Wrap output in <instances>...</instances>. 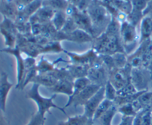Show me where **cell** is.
Masks as SVG:
<instances>
[{
	"label": "cell",
	"mask_w": 152,
	"mask_h": 125,
	"mask_svg": "<svg viewBox=\"0 0 152 125\" xmlns=\"http://www.w3.org/2000/svg\"><path fill=\"white\" fill-rule=\"evenodd\" d=\"M100 87H102L91 83L88 86H87L83 91H81L78 95H77L75 97L73 98L71 102L66 103L64 108L65 109L70 106H74L75 108L80 106H84L85 104L99 90Z\"/></svg>",
	"instance_id": "11"
},
{
	"label": "cell",
	"mask_w": 152,
	"mask_h": 125,
	"mask_svg": "<svg viewBox=\"0 0 152 125\" xmlns=\"http://www.w3.org/2000/svg\"><path fill=\"white\" fill-rule=\"evenodd\" d=\"M34 0H14L15 4H16V7H17L18 13L22 11L27 5L34 1Z\"/></svg>",
	"instance_id": "38"
},
{
	"label": "cell",
	"mask_w": 152,
	"mask_h": 125,
	"mask_svg": "<svg viewBox=\"0 0 152 125\" xmlns=\"http://www.w3.org/2000/svg\"><path fill=\"white\" fill-rule=\"evenodd\" d=\"M140 43L151 39L152 36V20L148 15L143 17L140 24Z\"/></svg>",
	"instance_id": "20"
},
{
	"label": "cell",
	"mask_w": 152,
	"mask_h": 125,
	"mask_svg": "<svg viewBox=\"0 0 152 125\" xmlns=\"http://www.w3.org/2000/svg\"><path fill=\"white\" fill-rule=\"evenodd\" d=\"M64 50L59 41H49L42 46V53H59Z\"/></svg>",
	"instance_id": "28"
},
{
	"label": "cell",
	"mask_w": 152,
	"mask_h": 125,
	"mask_svg": "<svg viewBox=\"0 0 152 125\" xmlns=\"http://www.w3.org/2000/svg\"><path fill=\"white\" fill-rule=\"evenodd\" d=\"M117 96V90L114 86L112 85L109 81L107 82L105 86V98L108 100L114 102Z\"/></svg>",
	"instance_id": "32"
},
{
	"label": "cell",
	"mask_w": 152,
	"mask_h": 125,
	"mask_svg": "<svg viewBox=\"0 0 152 125\" xmlns=\"http://www.w3.org/2000/svg\"><path fill=\"white\" fill-rule=\"evenodd\" d=\"M151 43H152V36H151Z\"/></svg>",
	"instance_id": "47"
},
{
	"label": "cell",
	"mask_w": 152,
	"mask_h": 125,
	"mask_svg": "<svg viewBox=\"0 0 152 125\" xmlns=\"http://www.w3.org/2000/svg\"><path fill=\"white\" fill-rule=\"evenodd\" d=\"M151 11H152V0H151L150 1H148L146 9H145V11H144V16H146V15H148V13Z\"/></svg>",
	"instance_id": "42"
},
{
	"label": "cell",
	"mask_w": 152,
	"mask_h": 125,
	"mask_svg": "<svg viewBox=\"0 0 152 125\" xmlns=\"http://www.w3.org/2000/svg\"><path fill=\"white\" fill-rule=\"evenodd\" d=\"M76 29H77V25H76L75 22H74V19H73L71 17H68V16L66 23H65V25H64L62 31H60L61 32L64 33H69L75 31Z\"/></svg>",
	"instance_id": "36"
},
{
	"label": "cell",
	"mask_w": 152,
	"mask_h": 125,
	"mask_svg": "<svg viewBox=\"0 0 152 125\" xmlns=\"http://www.w3.org/2000/svg\"><path fill=\"white\" fill-rule=\"evenodd\" d=\"M144 109L142 110L139 111L134 117L133 120V125H142V113H143Z\"/></svg>",
	"instance_id": "39"
},
{
	"label": "cell",
	"mask_w": 152,
	"mask_h": 125,
	"mask_svg": "<svg viewBox=\"0 0 152 125\" xmlns=\"http://www.w3.org/2000/svg\"><path fill=\"white\" fill-rule=\"evenodd\" d=\"M125 1H131V0H125Z\"/></svg>",
	"instance_id": "45"
},
{
	"label": "cell",
	"mask_w": 152,
	"mask_h": 125,
	"mask_svg": "<svg viewBox=\"0 0 152 125\" xmlns=\"http://www.w3.org/2000/svg\"><path fill=\"white\" fill-rule=\"evenodd\" d=\"M114 105V102L112 101L108 100V99H105L102 102V103L99 105V106L98 107V108L96 109V112H95L94 116V118L92 121H95L96 120H97L98 118H100L102 115H103L105 113H106L113 105Z\"/></svg>",
	"instance_id": "29"
},
{
	"label": "cell",
	"mask_w": 152,
	"mask_h": 125,
	"mask_svg": "<svg viewBox=\"0 0 152 125\" xmlns=\"http://www.w3.org/2000/svg\"><path fill=\"white\" fill-rule=\"evenodd\" d=\"M67 1L69 2V4H74V5H76V4H77V3L78 2L79 0H67Z\"/></svg>",
	"instance_id": "43"
},
{
	"label": "cell",
	"mask_w": 152,
	"mask_h": 125,
	"mask_svg": "<svg viewBox=\"0 0 152 125\" xmlns=\"http://www.w3.org/2000/svg\"><path fill=\"white\" fill-rule=\"evenodd\" d=\"M0 52L8 53L15 57L16 61V81L17 84L16 85V89L22 90L24 80L25 76V55L20 51L17 47L13 48H6L0 50Z\"/></svg>",
	"instance_id": "7"
},
{
	"label": "cell",
	"mask_w": 152,
	"mask_h": 125,
	"mask_svg": "<svg viewBox=\"0 0 152 125\" xmlns=\"http://www.w3.org/2000/svg\"><path fill=\"white\" fill-rule=\"evenodd\" d=\"M132 68L128 64L122 68H116L109 71V81L117 89L120 90L124 86L131 82V74Z\"/></svg>",
	"instance_id": "9"
},
{
	"label": "cell",
	"mask_w": 152,
	"mask_h": 125,
	"mask_svg": "<svg viewBox=\"0 0 152 125\" xmlns=\"http://www.w3.org/2000/svg\"><path fill=\"white\" fill-rule=\"evenodd\" d=\"M148 3L147 0H131L132 10L142 12L144 13V11L148 5Z\"/></svg>",
	"instance_id": "34"
},
{
	"label": "cell",
	"mask_w": 152,
	"mask_h": 125,
	"mask_svg": "<svg viewBox=\"0 0 152 125\" xmlns=\"http://www.w3.org/2000/svg\"><path fill=\"white\" fill-rule=\"evenodd\" d=\"M67 19H68V16H67L65 11H63V10H58V11L55 12L53 19H52L50 22H51V24L56 31H62L64 25L66 23Z\"/></svg>",
	"instance_id": "24"
},
{
	"label": "cell",
	"mask_w": 152,
	"mask_h": 125,
	"mask_svg": "<svg viewBox=\"0 0 152 125\" xmlns=\"http://www.w3.org/2000/svg\"><path fill=\"white\" fill-rule=\"evenodd\" d=\"M119 11L123 12L126 14H129L132 10L131 1H126L125 0H105Z\"/></svg>",
	"instance_id": "27"
},
{
	"label": "cell",
	"mask_w": 152,
	"mask_h": 125,
	"mask_svg": "<svg viewBox=\"0 0 152 125\" xmlns=\"http://www.w3.org/2000/svg\"><path fill=\"white\" fill-rule=\"evenodd\" d=\"M120 37L125 53L127 55L133 53L140 44L137 27L128 21L120 24Z\"/></svg>",
	"instance_id": "4"
},
{
	"label": "cell",
	"mask_w": 152,
	"mask_h": 125,
	"mask_svg": "<svg viewBox=\"0 0 152 125\" xmlns=\"http://www.w3.org/2000/svg\"><path fill=\"white\" fill-rule=\"evenodd\" d=\"M137 90L135 88L132 82H129L126 86L121 88L120 90H117V96H127L135 94L137 93Z\"/></svg>",
	"instance_id": "33"
},
{
	"label": "cell",
	"mask_w": 152,
	"mask_h": 125,
	"mask_svg": "<svg viewBox=\"0 0 152 125\" xmlns=\"http://www.w3.org/2000/svg\"><path fill=\"white\" fill-rule=\"evenodd\" d=\"M152 75L151 71L145 68H132L131 74V82L138 92L148 90Z\"/></svg>",
	"instance_id": "8"
},
{
	"label": "cell",
	"mask_w": 152,
	"mask_h": 125,
	"mask_svg": "<svg viewBox=\"0 0 152 125\" xmlns=\"http://www.w3.org/2000/svg\"><path fill=\"white\" fill-rule=\"evenodd\" d=\"M13 87V83L8 80V76L5 72H2L0 76V110L5 113L7 101L10 91Z\"/></svg>",
	"instance_id": "14"
},
{
	"label": "cell",
	"mask_w": 152,
	"mask_h": 125,
	"mask_svg": "<svg viewBox=\"0 0 152 125\" xmlns=\"http://www.w3.org/2000/svg\"><path fill=\"white\" fill-rule=\"evenodd\" d=\"M64 53L69 57L70 60L68 62V63L82 64L89 65L90 67L99 57V55L96 53L93 47L83 53H77L65 50H64Z\"/></svg>",
	"instance_id": "12"
},
{
	"label": "cell",
	"mask_w": 152,
	"mask_h": 125,
	"mask_svg": "<svg viewBox=\"0 0 152 125\" xmlns=\"http://www.w3.org/2000/svg\"><path fill=\"white\" fill-rule=\"evenodd\" d=\"M45 121L46 117L42 116L37 111L31 116L29 122L26 125H45Z\"/></svg>",
	"instance_id": "35"
},
{
	"label": "cell",
	"mask_w": 152,
	"mask_h": 125,
	"mask_svg": "<svg viewBox=\"0 0 152 125\" xmlns=\"http://www.w3.org/2000/svg\"><path fill=\"white\" fill-rule=\"evenodd\" d=\"M0 33L4 37L6 47L13 48L16 47L19 31L14 21L3 16L2 22L0 23Z\"/></svg>",
	"instance_id": "6"
},
{
	"label": "cell",
	"mask_w": 152,
	"mask_h": 125,
	"mask_svg": "<svg viewBox=\"0 0 152 125\" xmlns=\"http://www.w3.org/2000/svg\"><path fill=\"white\" fill-rule=\"evenodd\" d=\"M4 113L0 110V125H8V123H7Z\"/></svg>",
	"instance_id": "41"
},
{
	"label": "cell",
	"mask_w": 152,
	"mask_h": 125,
	"mask_svg": "<svg viewBox=\"0 0 152 125\" xmlns=\"http://www.w3.org/2000/svg\"><path fill=\"white\" fill-rule=\"evenodd\" d=\"M132 105L137 113L145 108H151L152 107V91H144Z\"/></svg>",
	"instance_id": "19"
},
{
	"label": "cell",
	"mask_w": 152,
	"mask_h": 125,
	"mask_svg": "<svg viewBox=\"0 0 152 125\" xmlns=\"http://www.w3.org/2000/svg\"><path fill=\"white\" fill-rule=\"evenodd\" d=\"M151 125H152V124H151Z\"/></svg>",
	"instance_id": "50"
},
{
	"label": "cell",
	"mask_w": 152,
	"mask_h": 125,
	"mask_svg": "<svg viewBox=\"0 0 152 125\" xmlns=\"http://www.w3.org/2000/svg\"><path fill=\"white\" fill-rule=\"evenodd\" d=\"M55 10L47 6L42 5L38 11L29 19L31 24H46L51 22Z\"/></svg>",
	"instance_id": "15"
},
{
	"label": "cell",
	"mask_w": 152,
	"mask_h": 125,
	"mask_svg": "<svg viewBox=\"0 0 152 125\" xmlns=\"http://www.w3.org/2000/svg\"><path fill=\"white\" fill-rule=\"evenodd\" d=\"M98 1H103L104 0H98Z\"/></svg>",
	"instance_id": "46"
},
{
	"label": "cell",
	"mask_w": 152,
	"mask_h": 125,
	"mask_svg": "<svg viewBox=\"0 0 152 125\" xmlns=\"http://www.w3.org/2000/svg\"><path fill=\"white\" fill-rule=\"evenodd\" d=\"M118 113L122 114L123 116H133L134 117L137 113L136 112L135 109L134 108L132 103L126 104V105H121L120 107H117Z\"/></svg>",
	"instance_id": "31"
},
{
	"label": "cell",
	"mask_w": 152,
	"mask_h": 125,
	"mask_svg": "<svg viewBox=\"0 0 152 125\" xmlns=\"http://www.w3.org/2000/svg\"><path fill=\"white\" fill-rule=\"evenodd\" d=\"M74 81V80L71 78H62L58 80L56 84L48 90L53 94H65L70 97L73 94Z\"/></svg>",
	"instance_id": "16"
},
{
	"label": "cell",
	"mask_w": 152,
	"mask_h": 125,
	"mask_svg": "<svg viewBox=\"0 0 152 125\" xmlns=\"http://www.w3.org/2000/svg\"><path fill=\"white\" fill-rule=\"evenodd\" d=\"M133 116H122L121 121L118 125H133Z\"/></svg>",
	"instance_id": "40"
},
{
	"label": "cell",
	"mask_w": 152,
	"mask_h": 125,
	"mask_svg": "<svg viewBox=\"0 0 152 125\" xmlns=\"http://www.w3.org/2000/svg\"><path fill=\"white\" fill-rule=\"evenodd\" d=\"M148 16H150V17H151V20H152V11H151V12H150V13H148Z\"/></svg>",
	"instance_id": "44"
},
{
	"label": "cell",
	"mask_w": 152,
	"mask_h": 125,
	"mask_svg": "<svg viewBox=\"0 0 152 125\" xmlns=\"http://www.w3.org/2000/svg\"><path fill=\"white\" fill-rule=\"evenodd\" d=\"M91 122H93L91 120L88 119L84 114H83L68 117L66 121H59L57 125H87Z\"/></svg>",
	"instance_id": "23"
},
{
	"label": "cell",
	"mask_w": 152,
	"mask_h": 125,
	"mask_svg": "<svg viewBox=\"0 0 152 125\" xmlns=\"http://www.w3.org/2000/svg\"><path fill=\"white\" fill-rule=\"evenodd\" d=\"M116 68H122L128 65V55L126 53H117L111 55Z\"/></svg>",
	"instance_id": "30"
},
{
	"label": "cell",
	"mask_w": 152,
	"mask_h": 125,
	"mask_svg": "<svg viewBox=\"0 0 152 125\" xmlns=\"http://www.w3.org/2000/svg\"><path fill=\"white\" fill-rule=\"evenodd\" d=\"M147 1H148H148H151V0H147Z\"/></svg>",
	"instance_id": "48"
},
{
	"label": "cell",
	"mask_w": 152,
	"mask_h": 125,
	"mask_svg": "<svg viewBox=\"0 0 152 125\" xmlns=\"http://www.w3.org/2000/svg\"><path fill=\"white\" fill-rule=\"evenodd\" d=\"M94 38L93 36L91 35L88 33L86 32L81 29H76L75 31L69 33H64L59 31L56 37V41H73V42L78 43V44H83V43L93 42Z\"/></svg>",
	"instance_id": "10"
},
{
	"label": "cell",
	"mask_w": 152,
	"mask_h": 125,
	"mask_svg": "<svg viewBox=\"0 0 152 125\" xmlns=\"http://www.w3.org/2000/svg\"><path fill=\"white\" fill-rule=\"evenodd\" d=\"M65 68L68 70L73 79L74 80L82 77H87L90 66L87 65H82V64L68 63Z\"/></svg>",
	"instance_id": "18"
},
{
	"label": "cell",
	"mask_w": 152,
	"mask_h": 125,
	"mask_svg": "<svg viewBox=\"0 0 152 125\" xmlns=\"http://www.w3.org/2000/svg\"><path fill=\"white\" fill-rule=\"evenodd\" d=\"M87 13L91 21L94 38H96L105 32L112 19V16L103 3L98 0H93Z\"/></svg>",
	"instance_id": "1"
},
{
	"label": "cell",
	"mask_w": 152,
	"mask_h": 125,
	"mask_svg": "<svg viewBox=\"0 0 152 125\" xmlns=\"http://www.w3.org/2000/svg\"><path fill=\"white\" fill-rule=\"evenodd\" d=\"M58 81V78L53 73V72L48 73H38L31 83H36L39 84L40 86H44L46 88L49 89L53 87Z\"/></svg>",
	"instance_id": "17"
},
{
	"label": "cell",
	"mask_w": 152,
	"mask_h": 125,
	"mask_svg": "<svg viewBox=\"0 0 152 125\" xmlns=\"http://www.w3.org/2000/svg\"><path fill=\"white\" fill-rule=\"evenodd\" d=\"M4 1V0H0V1Z\"/></svg>",
	"instance_id": "49"
},
{
	"label": "cell",
	"mask_w": 152,
	"mask_h": 125,
	"mask_svg": "<svg viewBox=\"0 0 152 125\" xmlns=\"http://www.w3.org/2000/svg\"><path fill=\"white\" fill-rule=\"evenodd\" d=\"M39 87V84L32 83V87H31V89L27 93V98L34 101L36 105H37V112L41 114L42 116L45 117L46 113H51L50 110L51 108H53V109L59 110L62 113L67 115L65 108L58 106L53 102V100H54L57 95L53 94V96L49 98L44 97V96L40 94Z\"/></svg>",
	"instance_id": "3"
},
{
	"label": "cell",
	"mask_w": 152,
	"mask_h": 125,
	"mask_svg": "<svg viewBox=\"0 0 152 125\" xmlns=\"http://www.w3.org/2000/svg\"><path fill=\"white\" fill-rule=\"evenodd\" d=\"M87 77L92 84L100 87H105L109 81V70L99 56L89 68Z\"/></svg>",
	"instance_id": "5"
},
{
	"label": "cell",
	"mask_w": 152,
	"mask_h": 125,
	"mask_svg": "<svg viewBox=\"0 0 152 125\" xmlns=\"http://www.w3.org/2000/svg\"><path fill=\"white\" fill-rule=\"evenodd\" d=\"M69 2L67 0H43L42 5L50 7L55 11L63 10L65 11Z\"/></svg>",
	"instance_id": "26"
},
{
	"label": "cell",
	"mask_w": 152,
	"mask_h": 125,
	"mask_svg": "<svg viewBox=\"0 0 152 125\" xmlns=\"http://www.w3.org/2000/svg\"><path fill=\"white\" fill-rule=\"evenodd\" d=\"M93 48L98 55H114L125 53L120 36H113L104 32L93 41Z\"/></svg>",
	"instance_id": "2"
},
{
	"label": "cell",
	"mask_w": 152,
	"mask_h": 125,
	"mask_svg": "<svg viewBox=\"0 0 152 125\" xmlns=\"http://www.w3.org/2000/svg\"><path fill=\"white\" fill-rule=\"evenodd\" d=\"M105 99V87H102L85 104V105L83 106L84 107V113L83 114L88 119L92 121L96 109Z\"/></svg>",
	"instance_id": "13"
},
{
	"label": "cell",
	"mask_w": 152,
	"mask_h": 125,
	"mask_svg": "<svg viewBox=\"0 0 152 125\" xmlns=\"http://www.w3.org/2000/svg\"><path fill=\"white\" fill-rule=\"evenodd\" d=\"M92 1L93 0H79L75 6L81 11H87Z\"/></svg>",
	"instance_id": "37"
},
{
	"label": "cell",
	"mask_w": 152,
	"mask_h": 125,
	"mask_svg": "<svg viewBox=\"0 0 152 125\" xmlns=\"http://www.w3.org/2000/svg\"><path fill=\"white\" fill-rule=\"evenodd\" d=\"M117 113H118L117 107L115 105H114L100 118H99L97 120L94 121L93 123L94 124V123H98L99 125H112L113 119H114V116H115V115Z\"/></svg>",
	"instance_id": "22"
},
{
	"label": "cell",
	"mask_w": 152,
	"mask_h": 125,
	"mask_svg": "<svg viewBox=\"0 0 152 125\" xmlns=\"http://www.w3.org/2000/svg\"><path fill=\"white\" fill-rule=\"evenodd\" d=\"M37 70L38 73H48L53 72L55 69V63L50 62L44 57H42L41 59L37 63Z\"/></svg>",
	"instance_id": "25"
},
{
	"label": "cell",
	"mask_w": 152,
	"mask_h": 125,
	"mask_svg": "<svg viewBox=\"0 0 152 125\" xmlns=\"http://www.w3.org/2000/svg\"><path fill=\"white\" fill-rule=\"evenodd\" d=\"M91 84V81L88 77H82V78H78L74 79V90H73V94L70 97H68V100L67 103L71 102L73 98L75 97L81 91H83L87 86Z\"/></svg>",
	"instance_id": "21"
}]
</instances>
